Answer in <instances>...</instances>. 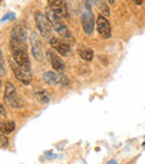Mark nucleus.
<instances>
[{"label": "nucleus", "instance_id": "nucleus-10", "mask_svg": "<svg viewBox=\"0 0 145 164\" xmlns=\"http://www.w3.org/2000/svg\"><path fill=\"white\" fill-rule=\"evenodd\" d=\"M48 3L60 16H65L66 15V11H67L66 0H48Z\"/></svg>", "mask_w": 145, "mask_h": 164}, {"label": "nucleus", "instance_id": "nucleus-21", "mask_svg": "<svg viewBox=\"0 0 145 164\" xmlns=\"http://www.w3.org/2000/svg\"><path fill=\"white\" fill-rule=\"evenodd\" d=\"M0 111H1V116H5V115H6V111H5V107H3V105L0 106Z\"/></svg>", "mask_w": 145, "mask_h": 164}, {"label": "nucleus", "instance_id": "nucleus-24", "mask_svg": "<svg viewBox=\"0 0 145 164\" xmlns=\"http://www.w3.org/2000/svg\"><path fill=\"white\" fill-rule=\"evenodd\" d=\"M86 2H90V1H93V0H85Z\"/></svg>", "mask_w": 145, "mask_h": 164}, {"label": "nucleus", "instance_id": "nucleus-15", "mask_svg": "<svg viewBox=\"0 0 145 164\" xmlns=\"http://www.w3.org/2000/svg\"><path fill=\"white\" fill-rule=\"evenodd\" d=\"M1 133L2 134H10L15 131L16 128V123L15 122H6L1 123Z\"/></svg>", "mask_w": 145, "mask_h": 164}, {"label": "nucleus", "instance_id": "nucleus-3", "mask_svg": "<svg viewBox=\"0 0 145 164\" xmlns=\"http://www.w3.org/2000/svg\"><path fill=\"white\" fill-rule=\"evenodd\" d=\"M5 103L11 109H19L21 107V100H19V96L17 94L16 87L11 83H7L5 86V94H3Z\"/></svg>", "mask_w": 145, "mask_h": 164}, {"label": "nucleus", "instance_id": "nucleus-11", "mask_svg": "<svg viewBox=\"0 0 145 164\" xmlns=\"http://www.w3.org/2000/svg\"><path fill=\"white\" fill-rule=\"evenodd\" d=\"M44 81L48 85L57 86L58 84H60V76H58L56 73L51 72V70H48L44 74Z\"/></svg>", "mask_w": 145, "mask_h": 164}, {"label": "nucleus", "instance_id": "nucleus-7", "mask_svg": "<svg viewBox=\"0 0 145 164\" xmlns=\"http://www.w3.org/2000/svg\"><path fill=\"white\" fill-rule=\"evenodd\" d=\"M50 46L55 48L56 51H58V54H60L61 56H67L70 53L69 45L64 42H60L58 40V38H55V37L50 38Z\"/></svg>", "mask_w": 145, "mask_h": 164}, {"label": "nucleus", "instance_id": "nucleus-4", "mask_svg": "<svg viewBox=\"0 0 145 164\" xmlns=\"http://www.w3.org/2000/svg\"><path fill=\"white\" fill-rule=\"evenodd\" d=\"M94 15H93L90 8L87 7L86 9H84L83 14H81V26H83V30L85 31L86 35H92L94 31Z\"/></svg>", "mask_w": 145, "mask_h": 164}, {"label": "nucleus", "instance_id": "nucleus-23", "mask_svg": "<svg viewBox=\"0 0 145 164\" xmlns=\"http://www.w3.org/2000/svg\"><path fill=\"white\" fill-rule=\"evenodd\" d=\"M107 1H108L109 3H114V0H107Z\"/></svg>", "mask_w": 145, "mask_h": 164}, {"label": "nucleus", "instance_id": "nucleus-13", "mask_svg": "<svg viewBox=\"0 0 145 164\" xmlns=\"http://www.w3.org/2000/svg\"><path fill=\"white\" fill-rule=\"evenodd\" d=\"M93 2H95V5L97 6V8L99 9L100 14L105 17H109L111 11H109L108 6L106 5L105 0H93Z\"/></svg>", "mask_w": 145, "mask_h": 164}, {"label": "nucleus", "instance_id": "nucleus-22", "mask_svg": "<svg viewBox=\"0 0 145 164\" xmlns=\"http://www.w3.org/2000/svg\"><path fill=\"white\" fill-rule=\"evenodd\" d=\"M133 1L136 3V5H142V2H143V0H133Z\"/></svg>", "mask_w": 145, "mask_h": 164}, {"label": "nucleus", "instance_id": "nucleus-18", "mask_svg": "<svg viewBox=\"0 0 145 164\" xmlns=\"http://www.w3.org/2000/svg\"><path fill=\"white\" fill-rule=\"evenodd\" d=\"M68 84H69V79H68V77L65 76V75H61L60 76V85L61 86L66 87Z\"/></svg>", "mask_w": 145, "mask_h": 164}, {"label": "nucleus", "instance_id": "nucleus-14", "mask_svg": "<svg viewBox=\"0 0 145 164\" xmlns=\"http://www.w3.org/2000/svg\"><path fill=\"white\" fill-rule=\"evenodd\" d=\"M51 67L57 72H63L65 69L64 61L61 60L58 56H51Z\"/></svg>", "mask_w": 145, "mask_h": 164}, {"label": "nucleus", "instance_id": "nucleus-20", "mask_svg": "<svg viewBox=\"0 0 145 164\" xmlns=\"http://www.w3.org/2000/svg\"><path fill=\"white\" fill-rule=\"evenodd\" d=\"M0 75H1V77H3V75H5V68H3V58H2V54H1V70H0Z\"/></svg>", "mask_w": 145, "mask_h": 164}, {"label": "nucleus", "instance_id": "nucleus-17", "mask_svg": "<svg viewBox=\"0 0 145 164\" xmlns=\"http://www.w3.org/2000/svg\"><path fill=\"white\" fill-rule=\"evenodd\" d=\"M0 139H1V143H0V144H1V148H2V150H5V148L8 146V139H7V137H5V135H3L2 133H1V136H0Z\"/></svg>", "mask_w": 145, "mask_h": 164}, {"label": "nucleus", "instance_id": "nucleus-8", "mask_svg": "<svg viewBox=\"0 0 145 164\" xmlns=\"http://www.w3.org/2000/svg\"><path fill=\"white\" fill-rule=\"evenodd\" d=\"M33 35V39L31 40V53H33V56L35 57V59L38 61H42L44 59V51H42V44L38 42L35 37V33Z\"/></svg>", "mask_w": 145, "mask_h": 164}, {"label": "nucleus", "instance_id": "nucleus-12", "mask_svg": "<svg viewBox=\"0 0 145 164\" xmlns=\"http://www.w3.org/2000/svg\"><path fill=\"white\" fill-rule=\"evenodd\" d=\"M35 96H36L37 100L42 104L49 103V100H50V95L48 94V92L47 91H45V89H36V91H35Z\"/></svg>", "mask_w": 145, "mask_h": 164}, {"label": "nucleus", "instance_id": "nucleus-1", "mask_svg": "<svg viewBox=\"0 0 145 164\" xmlns=\"http://www.w3.org/2000/svg\"><path fill=\"white\" fill-rule=\"evenodd\" d=\"M46 16L49 19V21L51 22L53 28L58 35L65 37V38H72V33H70L69 29L65 25V22L61 19V16L57 11L54 10L51 7H48V8H46Z\"/></svg>", "mask_w": 145, "mask_h": 164}, {"label": "nucleus", "instance_id": "nucleus-16", "mask_svg": "<svg viewBox=\"0 0 145 164\" xmlns=\"http://www.w3.org/2000/svg\"><path fill=\"white\" fill-rule=\"evenodd\" d=\"M79 56L81 59L85 61H92L93 60V51L88 48H84V49L79 50Z\"/></svg>", "mask_w": 145, "mask_h": 164}, {"label": "nucleus", "instance_id": "nucleus-19", "mask_svg": "<svg viewBox=\"0 0 145 164\" xmlns=\"http://www.w3.org/2000/svg\"><path fill=\"white\" fill-rule=\"evenodd\" d=\"M8 19H15V14L14 12H8V14H6L5 16H3V18L1 19V22L6 21V20Z\"/></svg>", "mask_w": 145, "mask_h": 164}, {"label": "nucleus", "instance_id": "nucleus-6", "mask_svg": "<svg viewBox=\"0 0 145 164\" xmlns=\"http://www.w3.org/2000/svg\"><path fill=\"white\" fill-rule=\"evenodd\" d=\"M9 64H10V68L14 73L15 77L18 79L19 82H21L22 84H25V85H29L31 82V74L29 72H26L25 69H22L21 67H19L18 65L16 64V61L10 59L9 61Z\"/></svg>", "mask_w": 145, "mask_h": 164}, {"label": "nucleus", "instance_id": "nucleus-2", "mask_svg": "<svg viewBox=\"0 0 145 164\" xmlns=\"http://www.w3.org/2000/svg\"><path fill=\"white\" fill-rule=\"evenodd\" d=\"M35 22H36L37 29L40 33L42 37L47 38L53 33V25L47 18V16L42 15L40 11H36L35 12Z\"/></svg>", "mask_w": 145, "mask_h": 164}, {"label": "nucleus", "instance_id": "nucleus-5", "mask_svg": "<svg viewBox=\"0 0 145 164\" xmlns=\"http://www.w3.org/2000/svg\"><path fill=\"white\" fill-rule=\"evenodd\" d=\"M96 28L99 33V36L104 39H108L112 36V29H111V24L108 20L106 19V17L100 14L97 16L96 19Z\"/></svg>", "mask_w": 145, "mask_h": 164}, {"label": "nucleus", "instance_id": "nucleus-9", "mask_svg": "<svg viewBox=\"0 0 145 164\" xmlns=\"http://www.w3.org/2000/svg\"><path fill=\"white\" fill-rule=\"evenodd\" d=\"M11 38L15 39V40H18V42H26V40H27V30H26V28L21 25H17L11 31Z\"/></svg>", "mask_w": 145, "mask_h": 164}]
</instances>
